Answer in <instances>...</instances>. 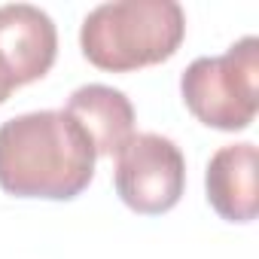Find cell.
Segmentation results:
<instances>
[{"label":"cell","instance_id":"1","mask_svg":"<svg viewBox=\"0 0 259 259\" xmlns=\"http://www.w3.org/2000/svg\"><path fill=\"white\" fill-rule=\"evenodd\" d=\"M95 147L64 110H37L0 125V189L16 198H76L95 177Z\"/></svg>","mask_w":259,"mask_h":259},{"label":"cell","instance_id":"2","mask_svg":"<svg viewBox=\"0 0 259 259\" xmlns=\"http://www.w3.org/2000/svg\"><path fill=\"white\" fill-rule=\"evenodd\" d=\"M186 34L177 0H116L95 7L79 28L82 55L110 73H128L168 61Z\"/></svg>","mask_w":259,"mask_h":259},{"label":"cell","instance_id":"3","mask_svg":"<svg viewBox=\"0 0 259 259\" xmlns=\"http://www.w3.org/2000/svg\"><path fill=\"white\" fill-rule=\"evenodd\" d=\"M189 113L220 132H244L259 110V40L244 37L226 55L195 58L180 76Z\"/></svg>","mask_w":259,"mask_h":259},{"label":"cell","instance_id":"4","mask_svg":"<svg viewBox=\"0 0 259 259\" xmlns=\"http://www.w3.org/2000/svg\"><path fill=\"white\" fill-rule=\"evenodd\" d=\"M113 180L119 198L135 213L156 217L180 201L186 189V159L171 138L144 132L119 150Z\"/></svg>","mask_w":259,"mask_h":259},{"label":"cell","instance_id":"5","mask_svg":"<svg viewBox=\"0 0 259 259\" xmlns=\"http://www.w3.org/2000/svg\"><path fill=\"white\" fill-rule=\"evenodd\" d=\"M58 55V31L49 13L31 4L0 7V61L16 85L37 82L49 73Z\"/></svg>","mask_w":259,"mask_h":259},{"label":"cell","instance_id":"6","mask_svg":"<svg viewBox=\"0 0 259 259\" xmlns=\"http://www.w3.org/2000/svg\"><path fill=\"white\" fill-rule=\"evenodd\" d=\"M210 207L229 223H253L259 213V153L256 144L241 141L220 147L204 174Z\"/></svg>","mask_w":259,"mask_h":259},{"label":"cell","instance_id":"7","mask_svg":"<svg viewBox=\"0 0 259 259\" xmlns=\"http://www.w3.org/2000/svg\"><path fill=\"white\" fill-rule=\"evenodd\" d=\"M64 113L82 125L95 147V156H119V150L135 138V107L125 92L113 85H79L67 98Z\"/></svg>","mask_w":259,"mask_h":259},{"label":"cell","instance_id":"8","mask_svg":"<svg viewBox=\"0 0 259 259\" xmlns=\"http://www.w3.org/2000/svg\"><path fill=\"white\" fill-rule=\"evenodd\" d=\"M16 89H19V85H16V79L10 76V70H7V64H4V61H0V104H4V101H7V98H10V95L16 92Z\"/></svg>","mask_w":259,"mask_h":259}]
</instances>
